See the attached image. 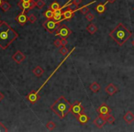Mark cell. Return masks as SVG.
I'll return each mask as SVG.
<instances>
[{
	"mask_svg": "<svg viewBox=\"0 0 134 132\" xmlns=\"http://www.w3.org/2000/svg\"><path fill=\"white\" fill-rule=\"evenodd\" d=\"M16 20L18 21L19 25H23L26 24V22L28 21V16H27V13H26V10H22V12L20 14H18L17 17H16Z\"/></svg>",
	"mask_w": 134,
	"mask_h": 132,
	"instance_id": "30bf717a",
	"label": "cell"
},
{
	"mask_svg": "<svg viewBox=\"0 0 134 132\" xmlns=\"http://www.w3.org/2000/svg\"><path fill=\"white\" fill-rule=\"evenodd\" d=\"M76 118H77L78 122H79L80 124H82V125L86 124V123L89 121V119H90L88 116L85 115V113H82V114H80V115H78L77 117H76Z\"/></svg>",
	"mask_w": 134,
	"mask_h": 132,
	"instance_id": "9a60e30c",
	"label": "cell"
},
{
	"mask_svg": "<svg viewBox=\"0 0 134 132\" xmlns=\"http://www.w3.org/2000/svg\"><path fill=\"white\" fill-rule=\"evenodd\" d=\"M18 37V33L6 21H2L0 23V48L1 49H7Z\"/></svg>",
	"mask_w": 134,
	"mask_h": 132,
	"instance_id": "6da1fadb",
	"label": "cell"
},
{
	"mask_svg": "<svg viewBox=\"0 0 134 132\" xmlns=\"http://www.w3.org/2000/svg\"><path fill=\"white\" fill-rule=\"evenodd\" d=\"M133 10H134V7H133Z\"/></svg>",
	"mask_w": 134,
	"mask_h": 132,
	"instance_id": "b9f144b4",
	"label": "cell"
},
{
	"mask_svg": "<svg viewBox=\"0 0 134 132\" xmlns=\"http://www.w3.org/2000/svg\"><path fill=\"white\" fill-rule=\"evenodd\" d=\"M100 84L98 83H96V82H94V83H92L90 85H89V89L93 92V93H97L99 90H100Z\"/></svg>",
	"mask_w": 134,
	"mask_h": 132,
	"instance_id": "ffe728a7",
	"label": "cell"
},
{
	"mask_svg": "<svg viewBox=\"0 0 134 132\" xmlns=\"http://www.w3.org/2000/svg\"><path fill=\"white\" fill-rule=\"evenodd\" d=\"M39 98H40V96H39V92L37 91H31L29 94L27 95V99H28L31 104H35L37 101L39 100Z\"/></svg>",
	"mask_w": 134,
	"mask_h": 132,
	"instance_id": "8fae6325",
	"label": "cell"
},
{
	"mask_svg": "<svg viewBox=\"0 0 134 132\" xmlns=\"http://www.w3.org/2000/svg\"><path fill=\"white\" fill-rule=\"evenodd\" d=\"M105 91L107 94L109 95H114V94L119 92V88L114 84V83H109L107 86H106Z\"/></svg>",
	"mask_w": 134,
	"mask_h": 132,
	"instance_id": "7c38bea8",
	"label": "cell"
},
{
	"mask_svg": "<svg viewBox=\"0 0 134 132\" xmlns=\"http://www.w3.org/2000/svg\"><path fill=\"white\" fill-rule=\"evenodd\" d=\"M36 20H37V17H36L35 15L33 14H29L28 15V21H29V23H35Z\"/></svg>",
	"mask_w": 134,
	"mask_h": 132,
	"instance_id": "4316f807",
	"label": "cell"
},
{
	"mask_svg": "<svg viewBox=\"0 0 134 132\" xmlns=\"http://www.w3.org/2000/svg\"><path fill=\"white\" fill-rule=\"evenodd\" d=\"M4 98H5V95H4V94H3V93H1V92H0V102H1V101L3 100Z\"/></svg>",
	"mask_w": 134,
	"mask_h": 132,
	"instance_id": "d590c367",
	"label": "cell"
},
{
	"mask_svg": "<svg viewBox=\"0 0 134 132\" xmlns=\"http://www.w3.org/2000/svg\"><path fill=\"white\" fill-rule=\"evenodd\" d=\"M108 3L107 1L106 3L104 4H98L96 7H95V10L96 12L98 13V14H103L105 11H106V7H107V4Z\"/></svg>",
	"mask_w": 134,
	"mask_h": 132,
	"instance_id": "d6986e66",
	"label": "cell"
},
{
	"mask_svg": "<svg viewBox=\"0 0 134 132\" xmlns=\"http://www.w3.org/2000/svg\"><path fill=\"white\" fill-rule=\"evenodd\" d=\"M85 18H86V20L88 21H92L94 18H95V16H94V14H92L91 12H87L86 14H85Z\"/></svg>",
	"mask_w": 134,
	"mask_h": 132,
	"instance_id": "4dcf8cb0",
	"label": "cell"
},
{
	"mask_svg": "<svg viewBox=\"0 0 134 132\" xmlns=\"http://www.w3.org/2000/svg\"><path fill=\"white\" fill-rule=\"evenodd\" d=\"M18 7L21 9V10H31L36 7V1L33 2H23V1H19L18 3Z\"/></svg>",
	"mask_w": 134,
	"mask_h": 132,
	"instance_id": "52a82bcc",
	"label": "cell"
},
{
	"mask_svg": "<svg viewBox=\"0 0 134 132\" xmlns=\"http://www.w3.org/2000/svg\"><path fill=\"white\" fill-rule=\"evenodd\" d=\"M25 59H26V56H25L24 53L21 52L20 51L16 52L14 54H13V56H12V60L17 63H21Z\"/></svg>",
	"mask_w": 134,
	"mask_h": 132,
	"instance_id": "9c48e42d",
	"label": "cell"
},
{
	"mask_svg": "<svg viewBox=\"0 0 134 132\" xmlns=\"http://www.w3.org/2000/svg\"><path fill=\"white\" fill-rule=\"evenodd\" d=\"M95 2H96V0H94V1H92L91 3H89L88 5H85V6H84V7H81V8H80V9H79V11H80V12H81L82 14H86V13H87V12H88V7L89 6H90V5H91V4H93V3H95Z\"/></svg>",
	"mask_w": 134,
	"mask_h": 132,
	"instance_id": "cb8c5ba5",
	"label": "cell"
},
{
	"mask_svg": "<svg viewBox=\"0 0 134 132\" xmlns=\"http://www.w3.org/2000/svg\"><path fill=\"white\" fill-rule=\"evenodd\" d=\"M63 7L60 8L59 10L54 11V14H53V20L55 21H62L63 20Z\"/></svg>",
	"mask_w": 134,
	"mask_h": 132,
	"instance_id": "e0dca14e",
	"label": "cell"
},
{
	"mask_svg": "<svg viewBox=\"0 0 134 132\" xmlns=\"http://www.w3.org/2000/svg\"><path fill=\"white\" fill-rule=\"evenodd\" d=\"M59 52H60L62 55L65 56L69 52H68V49H67L65 46H62V47L60 48V50H59Z\"/></svg>",
	"mask_w": 134,
	"mask_h": 132,
	"instance_id": "f1b7e54d",
	"label": "cell"
},
{
	"mask_svg": "<svg viewBox=\"0 0 134 132\" xmlns=\"http://www.w3.org/2000/svg\"><path fill=\"white\" fill-rule=\"evenodd\" d=\"M20 1H23V2H33L34 0H20Z\"/></svg>",
	"mask_w": 134,
	"mask_h": 132,
	"instance_id": "74e56055",
	"label": "cell"
},
{
	"mask_svg": "<svg viewBox=\"0 0 134 132\" xmlns=\"http://www.w3.org/2000/svg\"><path fill=\"white\" fill-rule=\"evenodd\" d=\"M67 40L66 38H62V45L63 46H66L67 45Z\"/></svg>",
	"mask_w": 134,
	"mask_h": 132,
	"instance_id": "e575fe53",
	"label": "cell"
},
{
	"mask_svg": "<svg viewBox=\"0 0 134 132\" xmlns=\"http://www.w3.org/2000/svg\"><path fill=\"white\" fill-rule=\"evenodd\" d=\"M46 128H47L48 130H53L56 128V124L53 121H49L47 122V124H46Z\"/></svg>",
	"mask_w": 134,
	"mask_h": 132,
	"instance_id": "484cf974",
	"label": "cell"
},
{
	"mask_svg": "<svg viewBox=\"0 0 134 132\" xmlns=\"http://www.w3.org/2000/svg\"><path fill=\"white\" fill-rule=\"evenodd\" d=\"M74 13H75V10H72V9L67 8L66 10L64 11V13H63V19H71L74 17Z\"/></svg>",
	"mask_w": 134,
	"mask_h": 132,
	"instance_id": "2e32d148",
	"label": "cell"
},
{
	"mask_svg": "<svg viewBox=\"0 0 134 132\" xmlns=\"http://www.w3.org/2000/svg\"><path fill=\"white\" fill-rule=\"evenodd\" d=\"M53 45L55 46V47H57V48H61L62 47V40H59V39H56L55 40H54V42H53Z\"/></svg>",
	"mask_w": 134,
	"mask_h": 132,
	"instance_id": "1f68e13d",
	"label": "cell"
},
{
	"mask_svg": "<svg viewBox=\"0 0 134 132\" xmlns=\"http://www.w3.org/2000/svg\"><path fill=\"white\" fill-rule=\"evenodd\" d=\"M71 106L72 104H70V102L64 96H60L51 106V109L55 115L59 117V118L64 119L71 112Z\"/></svg>",
	"mask_w": 134,
	"mask_h": 132,
	"instance_id": "3957f363",
	"label": "cell"
},
{
	"mask_svg": "<svg viewBox=\"0 0 134 132\" xmlns=\"http://www.w3.org/2000/svg\"><path fill=\"white\" fill-rule=\"evenodd\" d=\"M107 122L108 123V124H113L114 122H115V120H116V118H114V116H112V115H108L107 116Z\"/></svg>",
	"mask_w": 134,
	"mask_h": 132,
	"instance_id": "f546056e",
	"label": "cell"
},
{
	"mask_svg": "<svg viewBox=\"0 0 134 132\" xmlns=\"http://www.w3.org/2000/svg\"><path fill=\"white\" fill-rule=\"evenodd\" d=\"M124 121L127 124H132L134 121V114L131 111H128L123 117Z\"/></svg>",
	"mask_w": 134,
	"mask_h": 132,
	"instance_id": "5bb4252c",
	"label": "cell"
},
{
	"mask_svg": "<svg viewBox=\"0 0 134 132\" xmlns=\"http://www.w3.org/2000/svg\"><path fill=\"white\" fill-rule=\"evenodd\" d=\"M107 1L108 3H110V4H113V3H115V1H116V0H107Z\"/></svg>",
	"mask_w": 134,
	"mask_h": 132,
	"instance_id": "8d00e7d4",
	"label": "cell"
},
{
	"mask_svg": "<svg viewBox=\"0 0 134 132\" xmlns=\"http://www.w3.org/2000/svg\"><path fill=\"white\" fill-rule=\"evenodd\" d=\"M72 2L78 6V5H81L82 2H83V0H72Z\"/></svg>",
	"mask_w": 134,
	"mask_h": 132,
	"instance_id": "836d02e7",
	"label": "cell"
},
{
	"mask_svg": "<svg viewBox=\"0 0 134 132\" xmlns=\"http://www.w3.org/2000/svg\"><path fill=\"white\" fill-rule=\"evenodd\" d=\"M132 44H133V47H134V40H133V41H132Z\"/></svg>",
	"mask_w": 134,
	"mask_h": 132,
	"instance_id": "ab89813d",
	"label": "cell"
},
{
	"mask_svg": "<svg viewBox=\"0 0 134 132\" xmlns=\"http://www.w3.org/2000/svg\"><path fill=\"white\" fill-rule=\"evenodd\" d=\"M43 28L50 33H55L56 30L61 27V21H55L53 19H48L42 24Z\"/></svg>",
	"mask_w": 134,
	"mask_h": 132,
	"instance_id": "277c9868",
	"label": "cell"
},
{
	"mask_svg": "<svg viewBox=\"0 0 134 132\" xmlns=\"http://www.w3.org/2000/svg\"><path fill=\"white\" fill-rule=\"evenodd\" d=\"M0 7H1V9L4 12H7V11H8L11 8V5L7 1H3L2 4H1V6H0Z\"/></svg>",
	"mask_w": 134,
	"mask_h": 132,
	"instance_id": "7402d4cb",
	"label": "cell"
},
{
	"mask_svg": "<svg viewBox=\"0 0 134 132\" xmlns=\"http://www.w3.org/2000/svg\"><path fill=\"white\" fill-rule=\"evenodd\" d=\"M1 22H2V21H0V23H1Z\"/></svg>",
	"mask_w": 134,
	"mask_h": 132,
	"instance_id": "60d3db41",
	"label": "cell"
},
{
	"mask_svg": "<svg viewBox=\"0 0 134 132\" xmlns=\"http://www.w3.org/2000/svg\"><path fill=\"white\" fill-rule=\"evenodd\" d=\"M32 73H33V74H34L36 77H40V76H42L44 71H43V69L40 66H36L35 68L32 70Z\"/></svg>",
	"mask_w": 134,
	"mask_h": 132,
	"instance_id": "ac0fdd59",
	"label": "cell"
},
{
	"mask_svg": "<svg viewBox=\"0 0 134 132\" xmlns=\"http://www.w3.org/2000/svg\"><path fill=\"white\" fill-rule=\"evenodd\" d=\"M45 6V2H44V0H37V2H36V7H38V8H42L44 7Z\"/></svg>",
	"mask_w": 134,
	"mask_h": 132,
	"instance_id": "83f0119b",
	"label": "cell"
},
{
	"mask_svg": "<svg viewBox=\"0 0 134 132\" xmlns=\"http://www.w3.org/2000/svg\"><path fill=\"white\" fill-rule=\"evenodd\" d=\"M85 111V108L82 106V103L80 101H74V103L71 106V113L74 116L77 117L78 115H80L82 113H84Z\"/></svg>",
	"mask_w": 134,
	"mask_h": 132,
	"instance_id": "5b68a950",
	"label": "cell"
},
{
	"mask_svg": "<svg viewBox=\"0 0 134 132\" xmlns=\"http://www.w3.org/2000/svg\"><path fill=\"white\" fill-rule=\"evenodd\" d=\"M86 30L90 33V34H95L96 30H97V28H96V26L95 24H93V23H90V24L87 26V28H86Z\"/></svg>",
	"mask_w": 134,
	"mask_h": 132,
	"instance_id": "44dd1931",
	"label": "cell"
},
{
	"mask_svg": "<svg viewBox=\"0 0 134 132\" xmlns=\"http://www.w3.org/2000/svg\"><path fill=\"white\" fill-rule=\"evenodd\" d=\"M2 2H3V1H2V0H0V6H1V4H2Z\"/></svg>",
	"mask_w": 134,
	"mask_h": 132,
	"instance_id": "f35d334b",
	"label": "cell"
},
{
	"mask_svg": "<svg viewBox=\"0 0 134 132\" xmlns=\"http://www.w3.org/2000/svg\"><path fill=\"white\" fill-rule=\"evenodd\" d=\"M131 35L132 33L131 30L126 28L122 23H119L115 28L109 32V37L120 46L124 45L131 37Z\"/></svg>",
	"mask_w": 134,
	"mask_h": 132,
	"instance_id": "7a4b0ae2",
	"label": "cell"
},
{
	"mask_svg": "<svg viewBox=\"0 0 134 132\" xmlns=\"http://www.w3.org/2000/svg\"><path fill=\"white\" fill-rule=\"evenodd\" d=\"M2 131L7 132V129L6 128V126L4 125L2 122H0V132H2Z\"/></svg>",
	"mask_w": 134,
	"mask_h": 132,
	"instance_id": "d6a6232c",
	"label": "cell"
},
{
	"mask_svg": "<svg viewBox=\"0 0 134 132\" xmlns=\"http://www.w3.org/2000/svg\"><path fill=\"white\" fill-rule=\"evenodd\" d=\"M72 33V30L66 26H61L59 29L54 33L55 36H60L62 38H68Z\"/></svg>",
	"mask_w": 134,
	"mask_h": 132,
	"instance_id": "8992f818",
	"label": "cell"
},
{
	"mask_svg": "<svg viewBox=\"0 0 134 132\" xmlns=\"http://www.w3.org/2000/svg\"><path fill=\"white\" fill-rule=\"evenodd\" d=\"M106 123H107L106 119H105L104 118H102V117H100V116L96 117V118L94 119V124H95V127L98 128V129L103 128L104 126L106 125Z\"/></svg>",
	"mask_w": 134,
	"mask_h": 132,
	"instance_id": "4fadbf2b",
	"label": "cell"
},
{
	"mask_svg": "<svg viewBox=\"0 0 134 132\" xmlns=\"http://www.w3.org/2000/svg\"><path fill=\"white\" fill-rule=\"evenodd\" d=\"M50 8L53 11H56V10H59L60 8H62V7L60 6V4L58 3L57 1H54L53 3L51 4V6H50Z\"/></svg>",
	"mask_w": 134,
	"mask_h": 132,
	"instance_id": "d4e9b609",
	"label": "cell"
},
{
	"mask_svg": "<svg viewBox=\"0 0 134 132\" xmlns=\"http://www.w3.org/2000/svg\"><path fill=\"white\" fill-rule=\"evenodd\" d=\"M96 112H97V114H98L99 116L103 117V116L109 115L110 112H111V109H110V107L107 106V105L105 104V103H103L99 107H97Z\"/></svg>",
	"mask_w": 134,
	"mask_h": 132,
	"instance_id": "ba28073f",
	"label": "cell"
},
{
	"mask_svg": "<svg viewBox=\"0 0 134 132\" xmlns=\"http://www.w3.org/2000/svg\"><path fill=\"white\" fill-rule=\"evenodd\" d=\"M53 14H54V11L52 10L51 8L48 9V10H46L44 13H43V16L45 17H47L48 19H53Z\"/></svg>",
	"mask_w": 134,
	"mask_h": 132,
	"instance_id": "603a6c76",
	"label": "cell"
}]
</instances>
